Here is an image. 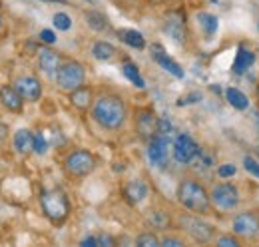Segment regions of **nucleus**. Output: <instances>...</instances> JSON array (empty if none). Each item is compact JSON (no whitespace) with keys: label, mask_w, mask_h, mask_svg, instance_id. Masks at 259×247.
Masks as SVG:
<instances>
[{"label":"nucleus","mask_w":259,"mask_h":247,"mask_svg":"<svg viewBox=\"0 0 259 247\" xmlns=\"http://www.w3.org/2000/svg\"><path fill=\"white\" fill-rule=\"evenodd\" d=\"M92 118L106 130H118L126 122V104L118 96H102L92 106Z\"/></svg>","instance_id":"1"},{"label":"nucleus","mask_w":259,"mask_h":247,"mask_svg":"<svg viewBox=\"0 0 259 247\" xmlns=\"http://www.w3.org/2000/svg\"><path fill=\"white\" fill-rule=\"evenodd\" d=\"M178 201L194 214H207L211 197L207 195L205 187L195 180H184L178 185Z\"/></svg>","instance_id":"2"},{"label":"nucleus","mask_w":259,"mask_h":247,"mask_svg":"<svg viewBox=\"0 0 259 247\" xmlns=\"http://www.w3.org/2000/svg\"><path fill=\"white\" fill-rule=\"evenodd\" d=\"M40 205L44 216L52 223H62L70 214V201L62 189H48L40 195Z\"/></svg>","instance_id":"3"},{"label":"nucleus","mask_w":259,"mask_h":247,"mask_svg":"<svg viewBox=\"0 0 259 247\" xmlns=\"http://www.w3.org/2000/svg\"><path fill=\"white\" fill-rule=\"evenodd\" d=\"M84 80H86V70L80 62H66L56 72V84L64 92H74L76 88L84 86Z\"/></svg>","instance_id":"4"},{"label":"nucleus","mask_w":259,"mask_h":247,"mask_svg":"<svg viewBox=\"0 0 259 247\" xmlns=\"http://www.w3.org/2000/svg\"><path fill=\"white\" fill-rule=\"evenodd\" d=\"M94 168H96V159H94V155L90 154L88 150H76V152L66 155L64 159L66 174L72 176V178H84Z\"/></svg>","instance_id":"5"},{"label":"nucleus","mask_w":259,"mask_h":247,"mask_svg":"<svg viewBox=\"0 0 259 247\" xmlns=\"http://www.w3.org/2000/svg\"><path fill=\"white\" fill-rule=\"evenodd\" d=\"M148 159L152 166L163 170L167 166V159H169V140H167V134L162 132H156L150 142H148Z\"/></svg>","instance_id":"6"},{"label":"nucleus","mask_w":259,"mask_h":247,"mask_svg":"<svg viewBox=\"0 0 259 247\" xmlns=\"http://www.w3.org/2000/svg\"><path fill=\"white\" fill-rule=\"evenodd\" d=\"M211 203L222 210V212H231L239 203V191L233 184H218L211 189Z\"/></svg>","instance_id":"7"},{"label":"nucleus","mask_w":259,"mask_h":247,"mask_svg":"<svg viewBox=\"0 0 259 247\" xmlns=\"http://www.w3.org/2000/svg\"><path fill=\"white\" fill-rule=\"evenodd\" d=\"M201 154V148L194 142L192 136L180 134L174 142V157L180 163H195V159Z\"/></svg>","instance_id":"8"},{"label":"nucleus","mask_w":259,"mask_h":247,"mask_svg":"<svg viewBox=\"0 0 259 247\" xmlns=\"http://www.w3.org/2000/svg\"><path fill=\"white\" fill-rule=\"evenodd\" d=\"M180 223H182L184 231H186L188 235H192L195 241H199V243H205V241H209V239L213 237V227H211L209 223L197 219V217L184 216L180 219Z\"/></svg>","instance_id":"9"},{"label":"nucleus","mask_w":259,"mask_h":247,"mask_svg":"<svg viewBox=\"0 0 259 247\" xmlns=\"http://www.w3.org/2000/svg\"><path fill=\"white\" fill-rule=\"evenodd\" d=\"M14 88H16L18 94L24 98V102H38L40 96H42V84H40L36 78H32V76L16 78Z\"/></svg>","instance_id":"10"},{"label":"nucleus","mask_w":259,"mask_h":247,"mask_svg":"<svg viewBox=\"0 0 259 247\" xmlns=\"http://www.w3.org/2000/svg\"><path fill=\"white\" fill-rule=\"evenodd\" d=\"M233 233L241 237H255L259 233V219L253 214H239L233 219Z\"/></svg>","instance_id":"11"},{"label":"nucleus","mask_w":259,"mask_h":247,"mask_svg":"<svg viewBox=\"0 0 259 247\" xmlns=\"http://www.w3.org/2000/svg\"><path fill=\"white\" fill-rule=\"evenodd\" d=\"M0 102L6 110H10L14 114H20L24 108V98L18 94L14 86H2L0 88Z\"/></svg>","instance_id":"12"},{"label":"nucleus","mask_w":259,"mask_h":247,"mask_svg":"<svg viewBox=\"0 0 259 247\" xmlns=\"http://www.w3.org/2000/svg\"><path fill=\"white\" fill-rule=\"evenodd\" d=\"M152 58L158 62L165 72H169L171 76H176V78H184V70H182V66H180L178 62L171 60V58L163 52V48L160 46V44H154V46H152Z\"/></svg>","instance_id":"13"},{"label":"nucleus","mask_w":259,"mask_h":247,"mask_svg":"<svg viewBox=\"0 0 259 247\" xmlns=\"http://www.w3.org/2000/svg\"><path fill=\"white\" fill-rule=\"evenodd\" d=\"M38 66H40L46 74H56L58 68L62 66V64H60V54L54 52L52 48H46V46L38 48Z\"/></svg>","instance_id":"14"},{"label":"nucleus","mask_w":259,"mask_h":247,"mask_svg":"<svg viewBox=\"0 0 259 247\" xmlns=\"http://www.w3.org/2000/svg\"><path fill=\"white\" fill-rule=\"evenodd\" d=\"M163 30L169 38H174L178 44L184 42L186 38V26H184V18L180 14H169L165 18V24H163Z\"/></svg>","instance_id":"15"},{"label":"nucleus","mask_w":259,"mask_h":247,"mask_svg":"<svg viewBox=\"0 0 259 247\" xmlns=\"http://www.w3.org/2000/svg\"><path fill=\"white\" fill-rule=\"evenodd\" d=\"M156 130H158V120H156L154 112L142 110L140 116H138V132H140V136L146 138V140H150L156 134Z\"/></svg>","instance_id":"16"},{"label":"nucleus","mask_w":259,"mask_h":247,"mask_svg":"<svg viewBox=\"0 0 259 247\" xmlns=\"http://www.w3.org/2000/svg\"><path fill=\"white\" fill-rule=\"evenodd\" d=\"M124 193H126L130 203H140V201H144L146 195H148V185L144 184L142 180H132V182H128V185L124 187Z\"/></svg>","instance_id":"17"},{"label":"nucleus","mask_w":259,"mask_h":247,"mask_svg":"<svg viewBox=\"0 0 259 247\" xmlns=\"http://www.w3.org/2000/svg\"><path fill=\"white\" fill-rule=\"evenodd\" d=\"M14 150L22 155L34 152V136L28 130H18L14 134Z\"/></svg>","instance_id":"18"},{"label":"nucleus","mask_w":259,"mask_h":247,"mask_svg":"<svg viewBox=\"0 0 259 247\" xmlns=\"http://www.w3.org/2000/svg\"><path fill=\"white\" fill-rule=\"evenodd\" d=\"M255 62V54L251 50H247L245 46H239L237 48V56L233 62V72L235 74H243L245 70H249V66Z\"/></svg>","instance_id":"19"},{"label":"nucleus","mask_w":259,"mask_h":247,"mask_svg":"<svg viewBox=\"0 0 259 247\" xmlns=\"http://www.w3.org/2000/svg\"><path fill=\"white\" fill-rule=\"evenodd\" d=\"M70 102L78 108V110H88L92 106V90L86 86L76 88L74 92H70Z\"/></svg>","instance_id":"20"},{"label":"nucleus","mask_w":259,"mask_h":247,"mask_svg":"<svg viewBox=\"0 0 259 247\" xmlns=\"http://www.w3.org/2000/svg\"><path fill=\"white\" fill-rule=\"evenodd\" d=\"M197 22H199V26H201V30L203 34L207 36V38H211L218 28H220V20L213 16V14H209V12H199L197 14Z\"/></svg>","instance_id":"21"},{"label":"nucleus","mask_w":259,"mask_h":247,"mask_svg":"<svg viewBox=\"0 0 259 247\" xmlns=\"http://www.w3.org/2000/svg\"><path fill=\"white\" fill-rule=\"evenodd\" d=\"M118 36L122 38V42H126L128 46L136 50H144L146 48V40L138 30H118Z\"/></svg>","instance_id":"22"},{"label":"nucleus","mask_w":259,"mask_h":247,"mask_svg":"<svg viewBox=\"0 0 259 247\" xmlns=\"http://www.w3.org/2000/svg\"><path fill=\"white\" fill-rule=\"evenodd\" d=\"M92 54H94V58L96 60H112L114 58V54H116V48L110 44V42H96L94 46H92Z\"/></svg>","instance_id":"23"},{"label":"nucleus","mask_w":259,"mask_h":247,"mask_svg":"<svg viewBox=\"0 0 259 247\" xmlns=\"http://www.w3.org/2000/svg\"><path fill=\"white\" fill-rule=\"evenodd\" d=\"M226 98H227V102H229V104H231L235 110H245V108L249 106V102H247L245 94H241L237 88H227Z\"/></svg>","instance_id":"24"},{"label":"nucleus","mask_w":259,"mask_h":247,"mask_svg":"<svg viewBox=\"0 0 259 247\" xmlns=\"http://www.w3.org/2000/svg\"><path fill=\"white\" fill-rule=\"evenodd\" d=\"M86 20H88L90 28H94V30H98V32H102L108 28V18H106L102 12H96V10L86 12Z\"/></svg>","instance_id":"25"},{"label":"nucleus","mask_w":259,"mask_h":247,"mask_svg":"<svg viewBox=\"0 0 259 247\" xmlns=\"http://www.w3.org/2000/svg\"><path fill=\"white\" fill-rule=\"evenodd\" d=\"M122 72H124V76L128 78L130 82H134L138 88H146V82H144V78L140 76V72H138V68L132 64V62H126L124 66H122Z\"/></svg>","instance_id":"26"},{"label":"nucleus","mask_w":259,"mask_h":247,"mask_svg":"<svg viewBox=\"0 0 259 247\" xmlns=\"http://www.w3.org/2000/svg\"><path fill=\"white\" fill-rule=\"evenodd\" d=\"M148 219H150V223H152L154 227H158V229H165V227L169 225V217H167V214H163V212H152Z\"/></svg>","instance_id":"27"},{"label":"nucleus","mask_w":259,"mask_h":247,"mask_svg":"<svg viewBox=\"0 0 259 247\" xmlns=\"http://www.w3.org/2000/svg\"><path fill=\"white\" fill-rule=\"evenodd\" d=\"M52 22H54V26L58 30H70V26H72V20H70V16L66 12H56Z\"/></svg>","instance_id":"28"},{"label":"nucleus","mask_w":259,"mask_h":247,"mask_svg":"<svg viewBox=\"0 0 259 247\" xmlns=\"http://www.w3.org/2000/svg\"><path fill=\"white\" fill-rule=\"evenodd\" d=\"M136 245H140V247H158V245H160V239H158L154 233H142V235H138Z\"/></svg>","instance_id":"29"},{"label":"nucleus","mask_w":259,"mask_h":247,"mask_svg":"<svg viewBox=\"0 0 259 247\" xmlns=\"http://www.w3.org/2000/svg\"><path fill=\"white\" fill-rule=\"evenodd\" d=\"M243 166H245V170H247L249 174H253L255 178H259V161L255 157L245 155V157H243Z\"/></svg>","instance_id":"30"},{"label":"nucleus","mask_w":259,"mask_h":247,"mask_svg":"<svg viewBox=\"0 0 259 247\" xmlns=\"http://www.w3.org/2000/svg\"><path fill=\"white\" fill-rule=\"evenodd\" d=\"M235 166H231V163H224V166H220V170H218V176L222 178V180H227V178H233L235 176Z\"/></svg>","instance_id":"31"},{"label":"nucleus","mask_w":259,"mask_h":247,"mask_svg":"<svg viewBox=\"0 0 259 247\" xmlns=\"http://www.w3.org/2000/svg\"><path fill=\"white\" fill-rule=\"evenodd\" d=\"M34 152H36V154H44V152H46V140H44L42 134L34 136Z\"/></svg>","instance_id":"32"},{"label":"nucleus","mask_w":259,"mask_h":247,"mask_svg":"<svg viewBox=\"0 0 259 247\" xmlns=\"http://www.w3.org/2000/svg\"><path fill=\"white\" fill-rule=\"evenodd\" d=\"M218 245H222V247H237V245H239V241H237L233 235H224V237H220V239H218Z\"/></svg>","instance_id":"33"},{"label":"nucleus","mask_w":259,"mask_h":247,"mask_svg":"<svg viewBox=\"0 0 259 247\" xmlns=\"http://www.w3.org/2000/svg\"><path fill=\"white\" fill-rule=\"evenodd\" d=\"M40 40L46 42V44H54L56 42V34L52 30H42L40 32Z\"/></svg>","instance_id":"34"},{"label":"nucleus","mask_w":259,"mask_h":247,"mask_svg":"<svg viewBox=\"0 0 259 247\" xmlns=\"http://www.w3.org/2000/svg\"><path fill=\"white\" fill-rule=\"evenodd\" d=\"M162 245H167V247H182V245H184V241H182V239H176V237H163V239H162Z\"/></svg>","instance_id":"35"},{"label":"nucleus","mask_w":259,"mask_h":247,"mask_svg":"<svg viewBox=\"0 0 259 247\" xmlns=\"http://www.w3.org/2000/svg\"><path fill=\"white\" fill-rule=\"evenodd\" d=\"M98 245H114V239L110 235H100L98 237Z\"/></svg>","instance_id":"36"},{"label":"nucleus","mask_w":259,"mask_h":247,"mask_svg":"<svg viewBox=\"0 0 259 247\" xmlns=\"http://www.w3.org/2000/svg\"><path fill=\"white\" fill-rule=\"evenodd\" d=\"M6 138H8V126L0 124V146L6 142Z\"/></svg>","instance_id":"37"},{"label":"nucleus","mask_w":259,"mask_h":247,"mask_svg":"<svg viewBox=\"0 0 259 247\" xmlns=\"http://www.w3.org/2000/svg\"><path fill=\"white\" fill-rule=\"evenodd\" d=\"M80 245H84V247L98 245V237H86V239H82V241H80Z\"/></svg>","instance_id":"38"},{"label":"nucleus","mask_w":259,"mask_h":247,"mask_svg":"<svg viewBox=\"0 0 259 247\" xmlns=\"http://www.w3.org/2000/svg\"><path fill=\"white\" fill-rule=\"evenodd\" d=\"M2 28H4V24H2V16H0V34H2Z\"/></svg>","instance_id":"39"},{"label":"nucleus","mask_w":259,"mask_h":247,"mask_svg":"<svg viewBox=\"0 0 259 247\" xmlns=\"http://www.w3.org/2000/svg\"><path fill=\"white\" fill-rule=\"evenodd\" d=\"M257 219H259V217H257Z\"/></svg>","instance_id":"40"}]
</instances>
